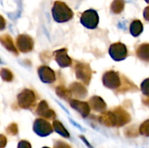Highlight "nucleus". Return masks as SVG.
Instances as JSON below:
<instances>
[{
  "label": "nucleus",
  "mask_w": 149,
  "mask_h": 148,
  "mask_svg": "<svg viewBox=\"0 0 149 148\" xmlns=\"http://www.w3.org/2000/svg\"><path fill=\"white\" fill-rule=\"evenodd\" d=\"M52 13L54 20L58 23H65L68 21L74 15L72 10L65 3L61 1H56L54 3Z\"/></svg>",
  "instance_id": "nucleus-1"
},
{
  "label": "nucleus",
  "mask_w": 149,
  "mask_h": 148,
  "mask_svg": "<svg viewBox=\"0 0 149 148\" xmlns=\"http://www.w3.org/2000/svg\"><path fill=\"white\" fill-rule=\"evenodd\" d=\"M80 22L87 28H95L99 23L98 14L95 10L90 9V10H86L81 14Z\"/></svg>",
  "instance_id": "nucleus-2"
},
{
  "label": "nucleus",
  "mask_w": 149,
  "mask_h": 148,
  "mask_svg": "<svg viewBox=\"0 0 149 148\" xmlns=\"http://www.w3.org/2000/svg\"><path fill=\"white\" fill-rule=\"evenodd\" d=\"M17 102L20 107L24 109H30L36 102V96L32 90H23L17 96Z\"/></svg>",
  "instance_id": "nucleus-3"
},
{
  "label": "nucleus",
  "mask_w": 149,
  "mask_h": 148,
  "mask_svg": "<svg viewBox=\"0 0 149 148\" xmlns=\"http://www.w3.org/2000/svg\"><path fill=\"white\" fill-rule=\"evenodd\" d=\"M109 55L115 61H122L127 56V49L121 42L114 43L109 48Z\"/></svg>",
  "instance_id": "nucleus-4"
},
{
  "label": "nucleus",
  "mask_w": 149,
  "mask_h": 148,
  "mask_svg": "<svg viewBox=\"0 0 149 148\" xmlns=\"http://www.w3.org/2000/svg\"><path fill=\"white\" fill-rule=\"evenodd\" d=\"M33 131L40 136H47L53 131V126L44 119H36L33 123Z\"/></svg>",
  "instance_id": "nucleus-5"
},
{
  "label": "nucleus",
  "mask_w": 149,
  "mask_h": 148,
  "mask_svg": "<svg viewBox=\"0 0 149 148\" xmlns=\"http://www.w3.org/2000/svg\"><path fill=\"white\" fill-rule=\"evenodd\" d=\"M76 76L85 84H88L91 79L92 71L87 64L79 62L75 67Z\"/></svg>",
  "instance_id": "nucleus-6"
},
{
  "label": "nucleus",
  "mask_w": 149,
  "mask_h": 148,
  "mask_svg": "<svg viewBox=\"0 0 149 148\" xmlns=\"http://www.w3.org/2000/svg\"><path fill=\"white\" fill-rule=\"evenodd\" d=\"M103 85L111 89H115L121 85L119 73L113 71H108L103 75Z\"/></svg>",
  "instance_id": "nucleus-7"
},
{
  "label": "nucleus",
  "mask_w": 149,
  "mask_h": 148,
  "mask_svg": "<svg viewBox=\"0 0 149 148\" xmlns=\"http://www.w3.org/2000/svg\"><path fill=\"white\" fill-rule=\"evenodd\" d=\"M16 44L19 50L22 52H29L33 47V41L31 36L26 34L19 35L16 40Z\"/></svg>",
  "instance_id": "nucleus-8"
},
{
  "label": "nucleus",
  "mask_w": 149,
  "mask_h": 148,
  "mask_svg": "<svg viewBox=\"0 0 149 148\" xmlns=\"http://www.w3.org/2000/svg\"><path fill=\"white\" fill-rule=\"evenodd\" d=\"M38 73L41 81L46 84H52L56 78L55 72L50 68L45 65L39 67L38 69Z\"/></svg>",
  "instance_id": "nucleus-9"
},
{
  "label": "nucleus",
  "mask_w": 149,
  "mask_h": 148,
  "mask_svg": "<svg viewBox=\"0 0 149 148\" xmlns=\"http://www.w3.org/2000/svg\"><path fill=\"white\" fill-rule=\"evenodd\" d=\"M55 58L61 68H66L71 65V59L67 54L66 49H61L55 52Z\"/></svg>",
  "instance_id": "nucleus-10"
},
{
  "label": "nucleus",
  "mask_w": 149,
  "mask_h": 148,
  "mask_svg": "<svg viewBox=\"0 0 149 148\" xmlns=\"http://www.w3.org/2000/svg\"><path fill=\"white\" fill-rule=\"evenodd\" d=\"M70 105L74 110H77L82 117L85 118L90 114V107L88 103L79 101V100H70Z\"/></svg>",
  "instance_id": "nucleus-11"
},
{
  "label": "nucleus",
  "mask_w": 149,
  "mask_h": 148,
  "mask_svg": "<svg viewBox=\"0 0 149 148\" xmlns=\"http://www.w3.org/2000/svg\"><path fill=\"white\" fill-rule=\"evenodd\" d=\"M36 113L38 114V115H40L47 119H53L56 116L55 112L49 108L47 102L45 100H42L39 102L37 110H36Z\"/></svg>",
  "instance_id": "nucleus-12"
},
{
  "label": "nucleus",
  "mask_w": 149,
  "mask_h": 148,
  "mask_svg": "<svg viewBox=\"0 0 149 148\" xmlns=\"http://www.w3.org/2000/svg\"><path fill=\"white\" fill-rule=\"evenodd\" d=\"M114 113L116 117V126L120 127L130 121V116L129 113L121 107L115 109Z\"/></svg>",
  "instance_id": "nucleus-13"
},
{
  "label": "nucleus",
  "mask_w": 149,
  "mask_h": 148,
  "mask_svg": "<svg viewBox=\"0 0 149 148\" xmlns=\"http://www.w3.org/2000/svg\"><path fill=\"white\" fill-rule=\"evenodd\" d=\"M100 121L102 124L109 127L116 126V117L114 113L107 111L103 113L100 116Z\"/></svg>",
  "instance_id": "nucleus-14"
},
{
  "label": "nucleus",
  "mask_w": 149,
  "mask_h": 148,
  "mask_svg": "<svg viewBox=\"0 0 149 148\" xmlns=\"http://www.w3.org/2000/svg\"><path fill=\"white\" fill-rule=\"evenodd\" d=\"M90 106L94 110L97 112H103L106 110V104L104 100L100 97L97 96H94L90 99Z\"/></svg>",
  "instance_id": "nucleus-15"
},
{
  "label": "nucleus",
  "mask_w": 149,
  "mask_h": 148,
  "mask_svg": "<svg viewBox=\"0 0 149 148\" xmlns=\"http://www.w3.org/2000/svg\"><path fill=\"white\" fill-rule=\"evenodd\" d=\"M70 91L79 98H84L87 94V91L85 87L80 83H74L70 86Z\"/></svg>",
  "instance_id": "nucleus-16"
},
{
  "label": "nucleus",
  "mask_w": 149,
  "mask_h": 148,
  "mask_svg": "<svg viewBox=\"0 0 149 148\" xmlns=\"http://www.w3.org/2000/svg\"><path fill=\"white\" fill-rule=\"evenodd\" d=\"M0 42L1 43V44L7 49L10 52H13L15 55H17V49L15 48V46H14V44H13V39L10 37L9 35L4 34L0 36Z\"/></svg>",
  "instance_id": "nucleus-17"
},
{
  "label": "nucleus",
  "mask_w": 149,
  "mask_h": 148,
  "mask_svg": "<svg viewBox=\"0 0 149 148\" xmlns=\"http://www.w3.org/2000/svg\"><path fill=\"white\" fill-rule=\"evenodd\" d=\"M52 126H53L54 128V130H55L57 133H59L61 136H63V137L65 138H68L70 136V134L68 132V131L65 129V128L64 127V126L62 124V123L60 122L59 120H53Z\"/></svg>",
  "instance_id": "nucleus-18"
},
{
  "label": "nucleus",
  "mask_w": 149,
  "mask_h": 148,
  "mask_svg": "<svg viewBox=\"0 0 149 148\" xmlns=\"http://www.w3.org/2000/svg\"><path fill=\"white\" fill-rule=\"evenodd\" d=\"M130 33L133 36H138L143 31L142 23L140 20H134L130 25Z\"/></svg>",
  "instance_id": "nucleus-19"
},
{
  "label": "nucleus",
  "mask_w": 149,
  "mask_h": 148,
  "mask_svg": "<svg viewBox=\"0 0 149 148\" xmlns=\"http://www.w3.org/2000/svg\"><path fill=\"white\" fill-rule=\"evenodd\" d=\"M138 57L143 59H149V44H142L137 51Z\"/></svg>",
  "instance_id": "nucleus-20"
},
{
  "label": "nucleus",
  "mask_w": 149,
  "mask_h": 148,
  "mask_svg": "<svg viewBox=\"0 0 149 148\" xmlns=\"http://www.w3.org/2000/svg\"><path fill=\"white\" fill-rule=\"evenodd\" d=\"M124 7H125V2L123 0H113L111 8L113 12L119 14L123 11Z\"/></svg>",
  "instance_id": "nucleus-21"
},
{
  "label": "nucleus",
  "mask_w": 149,
  "mask_h": 148,
  "mask_svg": "<svg viewBox=\"0 0 149 148\" xmlns=\"http://www.w3.org/2000/svg\"><path fill=\"white\" fill-rule=\"evenodd\" d=\"M56 94L61 98L68 100L71 97V92L70 90L67 89L64 86H58L56 88Z\"/></svg>",
  "instance_id": "nucleus-22"
},
{
  "label": "nucleus",
  "mask_w": 149,
  "mask_h": 148,
  "mask_svg": "<svg viewBox=\"0 0 149 148\" xmlns=\"http://www.w3.org/2000/svg\"><path fill=\"white\" fill-rule=\"evenodd\" d=\"M0 75L1 78L5 81H11L13 78V75L10 70L7 68H2L0 71Z\"/></svg>",
  "instance_id": "nucleus-23"
},
{
  "label": "nucleus",
  "mask_w": 149,
  "mask_h": 148,
  "mask_svg": "<svg viewBox=\"0 0 149 148\" xmlns=\"http://www.w3.org/2000/svg\"><path fill=\"white\" fill-rule=\"evenodd\" d=\"M18 131V129H17V126L15 123H11L10 125H9L8 127L7 128V132L10 135H16Z\"/></svg>",
  "instance_id": "nucleus-24"
},
{
  "label": "nucleus",
  "mask_w": 149,
  "mask_h": 148,
  "mask_svg": "<svg viewBox=\"0 0 149 148\" xmlns=\"http://www.w3.org/2000/svg\"><path fill=\"white\" fill-rule=\"evenodd\" d=\"M140 132L143 135H146V136L149 135V121L145 122L141 125L140 128Z\"/></svg>",
  "instance_id": "nucleus-25"
},
{
  "label": "nucleus",
  "mask_w": 149,
  "mask_h": 148,
  "mask_svg": "<svg viewBox=\"0 0 149 148\" xmlns=\"http://www.w3.org/2000/svg\"><path fill=\"white\" fill-rule=\"evenodd\" d=\"M53 148H71V147L68 144L64 142L63 141L57 140L54 143Z\"/></svg>",
  "instance_id": "nucleus-26"
},
{
  "label": "nucleus",
  "mask_w": 149,
  "mask_h": 148,
  "mask_svg": "<svg viewBox=\"0 0 149 148\" xmlns=\"http://www.w3.org/2000/svg\"><path fill=\"white\" fill-rule=\"evenodd\" d=\"M141 89H142L143 92L145 94L148 95L149 94V79L146 80L143 82L142 85H141Z\"/></svg>",
  "instance_id": "nucleus-27"
},
{
  "label": "nucleus",
  "mask_w": 149,
  "mask_h": 148,
  "mask_svg": "<svg viewBox=\"0 0 149 148\" xmlns=\"http://www.w3.org/2000/svg\"><path fill=\"white\" fill-rule=\"evenodd\" d=\"M17 148H31V145L28 141L21 140L20 142H19Z\"/></svg>",
  "instance_id": "nucleus-28"
},
{
  "label": "nucleus",
  "mask_w": 149,
  "mask_h": 148,
  "mask_svg": "<svg viewBox=\"0 0 149 148\" xmlns=\"http://www.w3.org/2000/svg\"><path fill=\"white\" fill-rule=\"evenodd\" d=\"M7 139L3 134H0V148H4L7 145Z\"/></svg>",
  "instance_id": "nucleus-29"
},
{
  "label": "nucleus",
  "mask_w": 149,
  "mask_h": 148,
  "mask_svg": "<svg viewBox=\"0 0 149 148\" xmlns=\"http://www.w3.org/2000/svg\"><path fill=\"white\" fill-rule=\"evenodd\" d=\"M5 25H6L5 20H4V19L3 18L2 16L0 15V30H3V29L5 28Z\"/></svg>",
  "instance_id": "nucleus-30"
},
{
  "label": "nucleus",
  "mask_w": 149,
  "mask_h": 148,
  "mask_svg": "<svg viewBox=\"0 0 149 148\" xmlns=\"http://www.w3.org/2000/svg\"><path fill=\"white\" fill-rule=\"evenodd\" d=\"M144 17L149 20V7H147L145 10H144Z\"/></svg>",
  "instance_id": "nucleus-31"
},
{
  "label": "nucleus",
  "mask_w": 149,
  "mask_h": 148,
  "mask_svg": "<svg viewBox=\"0 0 149 148\" xmlns=\"http://www.w3.org/2000/svg\"><path fill=\"white\" fill-rule=\"evenodd\" d=\"M42 148H49V147H42Z\"/></svg>",
  "instance_id": "nucleus-32"
},
{
  "label": "nucleus",
  "mask_w": 149,
  "mask_h": 148,
  "mask_svg": "<svg viewBox=\"0 0 149 148\" xmlns=\"http://www.w3.org/2000/svg\"><path fill=\"white\" fill-rule=\"evenodd\" d=\"M146 1L148 3H149V0H146Z\"/></svg>",
  "instance_id": "nucleus-33"
}]
</instances>
